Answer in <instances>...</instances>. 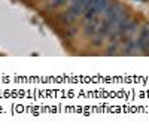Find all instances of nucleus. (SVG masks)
<instances>
[{
    "label": "nucleus",
    "instance_id": "7ed1b4c3",
    "mask_svg": "<svg viewBox=\"0 0 149 131\" xmlns=\"http://www.w3.org/2000/svg\"><path fill=\"white\" fill-rule=\"evenodd\" d=\"M76 18V15L73 14V12H70V10H67V12H63L61 14V19H63L66 24H70V22H73V19Z\"/></svg>",
    "mask_w": 149,
    "mask_h": 131
},
{
    "label": "nucleus",
    "instance_id": "f03ea898",
    "mask_svg": "<svg viewBox=\"0 0 149 131\" xmlns=\"http://www.w3.org/2000/svg\"><path fill=\"white\" fill-rule=\"evenodd\" d=\"M98 26H100V19H98V17H94L91 19H86L85 21V34L86 36H94L97 33Z\"/></svg>",
    "mask_w": 149,
    "mask_h": 131
},
{
    "label": "nucleus",
    "instance_id": "20e7f679",
    "mask_svg": "<svg viewBox=\"0 0 149 131\" xmlns=\"http://www.w3.org/2000/svg\"><path fill=\"white\" fill-rule=\"evenodd\" d=\"M66 2H67V0H52V2L48 5V9H52V8L55 9V8H58V6H61V5H64Z\"/></svg>",
    "mask_w": 149,
    "mask_h": 131
},
{
    "label": "nucleus",
    "instance_id": "f257e3e1",
    "mask_svg": "<svg viewBox=\"0 0 149 131\" xmlns=\"http://www.w3.org/2000/svg\"><path fill=\"white\" fill-rule=\"evenodd\" d=\"M136 48L142 51H146L149 48V24L143 26V28L140 30L139 36H137V40H136Z\"/></svg>",
    "mask_w": 149,
    "mask_h": 131
}]
</instances>
